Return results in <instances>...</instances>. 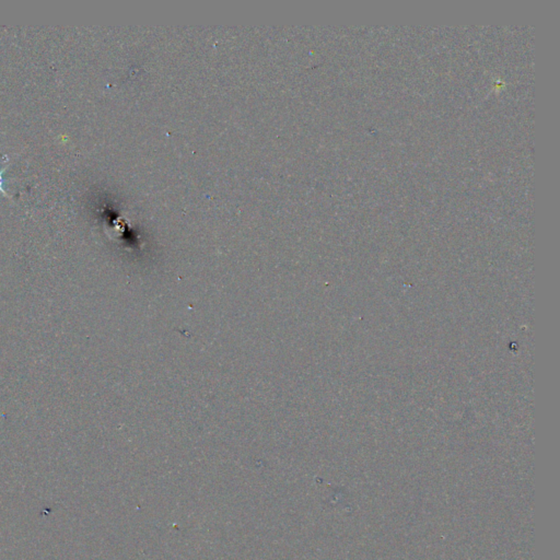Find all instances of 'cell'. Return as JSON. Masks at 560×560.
<instances>
[{
    "label": "cell",
    "mask_w": 560,
    "mask_h": 560,
    "mask_svg": "<svg viewBox=\"0 0 560 560\" xmlns=\"http://www.w3.org/2000/svg\"><path fill=\"white\" fill-rule=\"evenodd\" d=\"M6 169H7V168H5V169L3 170H0V193H3L4 195L6 196V197L9 198L10 197L9 194H8L7 192L5 191V189H4V185H5V179H4V172L6 171Z\"/></svg>",
    "instance_id": "cell-1"
}]
</instances>
